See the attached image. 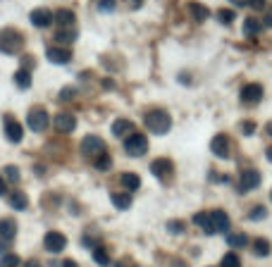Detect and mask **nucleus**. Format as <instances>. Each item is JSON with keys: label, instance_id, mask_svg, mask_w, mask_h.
Wrapping results in <instances>:
<instances>
[{"label": "nucleus", "instance_id": "obj_15", "mask_svg": "<svg viewBox=\"0 0 272 267\" xmlns=\"http://www.w3.org/2000/svg\"><path fill=\"white\" fill-rule=\"evenodd\" d=\"M213 227H215V234H227L229 232V215L225 210H213Z\"/></svg>", "mask_w": 272, "mask_h": 267}, {"label": "nucleus", "instance_id": "obj_27", "mask_svg": "<svg viewBox=\"0 0 272 267\" xmlns=\"http://www.w3.org/2000/svg\"><path fill=\"white\" fill-rule=\"evenodd\" d=\"M14 84L19 86V88H29L31 86V74H29V69H17L14 72Z\"/></svg>", "mask_w": 272, "mask_h": 267}, {"label": "nucleus", "instance_id": "obj_40", "mask_svg": "<svg viewBox=\"0 0 272 267\" xmlns=\"http://www.w3.org/2000/svg\"><path fill=\"white\" fill-rule=\"evenodd\" d=\"M251 7L253 10H265L268 7V0H251Z\"/></svg>", "mask_w": 272, "mask_h": 267}, {"label": "nucleus", "instance_id": "obj_44", "mask_svg": "<svg viewBox=\"0 0 272 267\" xmlns=\"http://www.w3.org/2000/svg\"><path fill=\"white\" fill-rule=\"evenodd\" d=\"M24 267H41V263H38V260H29Z\"/></svg>", "mask_w": 272, "mask_h": 267}, {"label": "nucleus", "instance_id": "obj_10", "mask_svg": "<svg viewBox=\"0 0 272 267\" xmlns=\"http://www.w3.org/2000/svg\"><path fill=\"white\" fill-rule=\"evenodd\" d=\"M241 103H246V105H256V103H261L263 100V86L261 84H246L241 88Z\"/></svg>", "mask_w": 272, "mask_h": 267}, {"label": "nucleus", "instance_id": "obj_25", "mask_svg": "<svg viewBox=\"0 0 272 267\" xmlns=\"http://www.w3.org/2000/svg\"><path fill=\"white\" fill-rule=\"evenodd\" d=\"M55 41L62 43V45H69V43L76 41V31H74V29H57V33H55Z\"/></svg>", "mask_w": 272, "mask_h": 267}, {"label": "nucleus", "instance_id": "obj_21", "mask_svg": "<svg viewBox=\"0 0 272 267\" xmlns=\"http://www.w3.org/2000/svg\"><path fill=\"white\" fill-rule=\"evenodd\" d=\"M122 186L127 189V191H136V189H141V179H139V174H134V172H124L120 177Z\"/></svg>", "mask_w": 272, "mask_h": 267}, {"label": "nucleus", "instance_id": "obj_30", "mask_svg": "<svg viewBox=\"0 0 272 267\" xmlns=\"http://www.w3.org/2000/svg\"><path fill=\"white\" fill-rule=\"evenodd\" d=\"M220 267H241V258L237 256V253H225Z\"/></svg>", "mask_w": 272, "mask_h": 267}, {"label": "nucleus", "instance_id": "obj_5", "mask_svg": "<svg viewBox=\"0 0 272 267\" xmlns=\"http://www.w3.org/2000/svg\"><path fill=\"white\" fill-rule=\"evenodd\" d=\"M48 122H50V117H48V112L43 107H31L29 115H26V124H29L31 131H45Z\"/></svg>", "mask_w": 272, "mask_h": 267}, {"label": "nucleus", "instance_id": "obj_18", "mask_svg": "<svg viewBox=\"0 0 272 267\" xmlns=\"http://www.w3.org/2000/svg\"><path fill=\"white\" fill-rule=\"evenodd\" d=\"M55 24L60 26V29H72V24H74V12L62 7V10L55 12Z\"/></svg>", "mask_w": 272, "mask_h": 267}, {"label": "nucleus", "instance_id": "obj_41", "mask_svg": "<svg viewBox=\"0 0 272 267\" xmlns=\"http://www.w3.org/2000/svg\"><path fill=\"white\" fill-rule=\"evenodd\" d=\"M263 24H265V26H270V29H272V7H268V12H265V19H263Z\"/></svg>", "mask_w": 272, "mask_h": 267}, {"label": "nucleus", "instance_id": "obj_26", "mask_svg": "<svg viewBox=\"0 0 272 267\" xmlns=\"http://www.w3.org/2000/svg\"><path fill=\"white\" fill-rule=\"evenodd\" d=\"M110 198H112V203H115L117 210H129V205H131V196H129V193H112Z\"/></svg>", "mask_w": 272, "mask_h": 267}, {"label": "nucleus", "instance_id": "obj_20", "mask_svg": "<svg viewBox=\"0 0 272 267\" xmlns=\"http://www.w3.org/2000/svg\"><path fill=\"white\" fill-rule=\"evenodd\" d=\"M194 222H196L206 234H215V227H213V217H210V213H196L194 215Z\"/></svg>", "mask_w": 272, "mask_h": 267}, {"label": "nucleus", "instance_id": "obj_37", "mask_svg": "<svg viewBox=\"0 0 272 267\" xmlns=\"http://www.w3.org/2000/svg\"><path fill=\"white\" fill-rule=\"evenodd\" d=\"M167 232H170V234H182V232H184V222H179V220L167 222Z\"/></svg>", "mask_w": 272, "mask_h": 267}, {"label": "nucleus", "instance_id": "obj_16", "mask_svg": "<svg viewBox=\"0 0 272 267\" xmlns=\"http://www.w3.org/2000/svg\"><path fill=\"white\" fill-rule=\"evenodd\" d=\"M17 236V225H14V220H0V241H5V244H10L12 239Z\"/></svg>", "mask_w": 272, "mask_h": 267}, {"label": "nucleus", "instance_id": "obj_48", "mask_svg": "<svg viewBox=\"0 0 272 267\" xmlns=\"http://www.w3.org/2000/svg\"><path fill=\"white\" fill-rule=\"evenodd\" d=\"M265 158H268V160L272 162V146H270V148H268V150H265Z\"/></svg>", "mask_w": 272, "mask_h": 267}, {"label": "nucleus", "instance_id": "obj_49", "mask_svg": "<svg viewBox=\"0 0 272 267\" xmlns=\"http://www.w3.org/2000/svg\"><path fill=\"white\" fill-rule=\"evenodd\" d=\"M265 129H268V134H270V139H272V122H270V124H268Z\"/></svg>", "mask_w": 272, "mask_h": 267}, {"label": "nucleus", "instance_id": "obj_11", "mask_svg": "<svg viewBox=\"0 0 272 267\" xmlns=\"http://www.w3.org/2000/svg\"><path fill=\"white\" fill-rule=\"evenodd\" d=\"M55 129L60 131V134H72L76 129V117L72 115V112H57L53 119Z\"/></svg>", "mask_w": 272, "mask_h": 267}, {"label": "nucleus", "instance_id": "obj_23", "mask_svg": "<svg viewBox=\"0 0 272 267\" xmlns=\"http://www.w3.org/2000/svg\"><path fill=\"white\" fill-rule=\"evenodd\" d=\"M263 31V21H258L256 17H246L244 19V33L246 36H258Z\"/></svg>", "mask_w": 272, "mask_h": 267}, {"label": "nucleus", "instance_id": "obj_4", "mask_svg": "<svg viewBox=\"0 0 272 267\" xmlns=\"http://www.w3.org/2000/svg\"><path fill=\"white\" fill-rule=\"evenodd\" d=\"M124 150H127V155H131V158H141L143 153L148 150V139L143 134H129L124 139Z\"/></svg>", "mask_w": 272, "mask_h": 267}, {"label": "nucleus", "instance_id": "obj_22", "mask_svg": "<svg viewBox=\"0 0 272 267\" xmlns=\"http://www.w3.org/2000/svg\"><path fill=\"white\" fill-rule=\"evenodd\" d=\"M10 205L14 210H26L29 208V198L24 191H12L10 193Z\"/></svg>", "mask_w": 272, "mask_h": 267}, {"label": "nucleus", "instance_id": "obj_24", "mask_svg": "<svg viewBox=\"0 0 272 267\" xmlns=\"http://www.w3.org/2000/svg\"><path fill=\"white\" fill-rule=\"evenodd\" d=\"M253 253L258 258H268L272 253L270 241H268V239H256V241H253Z\"/></svg>", "mask_w": 272, "mask_h": 267}, {"label": "nucleus", "instance_id": "obj_19", "mask_svg": "<svg viewBox=\"0 0 272 267\" xmlns=\"http://www.w3.org/2000/svg\"><path fill=\"white\" fill-rule=\"evenodd\" d=\"M129 131H134V122H131V119H115V122H112V134H115L117 139L127 136Z\"/></svg>", "mask_w": 272, "mask_h": 267}, {"label": "nucleus", "instance_id": "obj_43", "mask_svg": "<svg viewBox=\"0 0 272 267\" xmlns=\"http://www.w3.org/2000/svg\"><path fill=\"white\" fill-rule=\"evenodd\" d=\"M112 267H136L134 263H129V260H120V263H115Z\"/></svg>", "mask_w": 272, "mask_h": 267}, {"label": "nucleus", "instance_id": "obj_2", "mask_svg": "<svg viewBox=\"0 0 272 267\" xmlns=\"http://www.w3.org/2000/svg\"><path fill=\"white\" fill-rule=\"evenodd\" d=\"M24 48V36L14 29H2L0 31V53L2 55H17Z\"/></svg>", "mask_w": 272, "mask_h": 267}, {"label": "nucleus", "instance_id": "obj_46", "mask_svg": "<svg viewBox=\"0 0 272 267\" xmlns=\"http://www.w3.org/2000/svg\"><path fill=\"white\" fill-rule=\"evenodd\" d=\"M172 267H189V265H186L184 260H174V263H172Z\"/></svg>", "mask_w": 272, "mask_h": 267}, {"label": "nucleus", "instance_id": "obj_8", "mask_svg": "<svg viewBox=\"0 0 272 267\" xmlns=\"http://www.w3.org/2000/svg\"><path fill=\"white\" fill-rule=\"evenodd\" d=\"M43 246L48 253H62L67 248V236L60 232H48L43 239Z\"/></svg>", "mask_w": 272, "mask_h": 267}, {"label": "nucleus", "instance_id": "obj_31", "mask_svg": "<svg viewBox=\"0 0 272 267\" xmlns=\"http://www.w3.org/2000/svg\"><path fill=\"white\" fill-rule=\"evenodd\" d=\"M19 256H14V253H5V256L0 258V267H19Z\"/></svg>", "mask_w": 272, "mask_h": 267}, {"label": "nucleus", "instance_id": "obj_45", "mask_svg": "<svg viewBox=\"0 0 272 267\" xmlns=\"http://www.w3.org/2000/svg\"><path fill=\"white\" fill-rule=\"evenodd\" d=\"M7 193V189H5V182H2V177H0V196H5Z\"/></svg>", "mask_w": 272, "mask_h": 267}, {"label": "nucleus", "instance_id": "obj_12", "mask_svg": "<svg viewBox=\"0 0 272 267\" xmlns=\"http://www.w3.org/2000/svg\"><path fill=\"white\" fill-rule=\"evenodd\" d=\"M210 150H213V155L220 158V160H227L229 158V150H232V143L225 134H218L215 139L210 141Z\"/></svg>", "mask_w": 272, "mask_h": 267}, {"label": "nucleus", "instance_id": "obj_1", "mask_svg": "<svg viewBox=\"0 0 272 267\" xmlns=\"http://www.w3.org/2000/svg\"><path fill=\"white\" fill-rule=\"evenodd\" d=\"M143 124H146L148 131L163 136V134H167V131L172 129V117H170V112H165V110H151V112L143 117Z\"/></svg>", "mask_w": 272, "mask_h": 267}, {"label": "nucleus", "instance_id": "obj_34", "mask_svg": "<svg viewBox=\"0 0 272 267\" xmlns=\"http://www.w3.org/2000/svg\"><path fill=\"white\" fill-rule=\"evenodd\" d=\"M60 100H62V103H69V100H74L76 98V88L74 86H65V88H62V91H60Z\"/></svg>", "mask_w": 272, "mask_h": 267}, {"label": "nucleus", "instance_id": "obj_9", "mask_svg": "<svg viewBox=\"0 0 272 267\" xmlns=\"http://www.w3.org/2000/svg\"><path fill=\"white\" fill-rule=\"evenodd\" d=\"M29 19H31L33 26H38V29H45V26H50V24L55 21V12H50L48 7H36V10H31Z\"/></svg>", "mask_w": 272, "mask_h": 267}, {"label": "nucleus", "instance_id": "obj_6", "mask_svg": "<svg viewBox=\"0 0 272 267\" xmlns=\"http://www.w3.org/2000/svg\"><path fill=\"white\" fill-rule=\"evenodd\" d=\"M261 182H263V177L258 170H244L239 177V193H249L253 189H258Z\"/></svg>", "mask_w": 272, "mask_h": 267}, {"label": "nucleus", "instance_id": "obj_32", "mask_svg": "<svg viewBox=\"0 0 272 267\" xmlns=\"http://www.w3.org/2000/svg\"><path fill=\"white\" fill-rule=\"evenodd\" d=\"M265 217H268V208H263V205H256V208L249 213L251 222H261V220H265Z\"/></svg>", "mask_w": 272, "mask_h": 267}, {"label": "nucleus", "instance_id": "obj_47", "mask_svg": "<svg viewBox=\"0 0 272 267\" xmlns=\"http://www.w3.org/2000/svg\"><path fill=\"white\" fill-rule=\"evenodd\" d=\"M62 267H79V265H76L74 260H65V263H62Z\"/></svg>", "mask_w": 272, "mask_h": 267}, {"label": "nucleus", "instance_id": "obj_28", "mask_svg": "<svg viewBox=\"0 0 272 267\" xmlns=\"http://www.w3.org/2000/svg\"><path fill=\"white\" fill-rule=\"evenodd\" d=\"M227 244L232 248H246V246H249V236H246V234H229L227 236Z\"/></svg>", "mask_w": 272, "mask_h": 267}, {"label": "nucleus", "instance_id": "obj_38", "mask_svg": "<svg viewBox=\"0 0 272 267\" xmlns=\"http://www.w3.org/2000/svg\"><path fill=\"white\" fill-rule=\"evenodd\" d=\"M5 177H7L10 182H19V170H17L14 165H7V167H5Z\"/></svg>", "mask_w": 272, "mask_h": 267}, {"label": "nucleus", "instance_id": "obj_36", "mask_svg": "<svg viewBox=\"0 0 272 267\" xmlns=\"http://www.w3.org/2000/svg\"><path fill=\"white\" fill-rule=\"evenodd\" d=\"M93 165H96V170H100V172H108L110 167H112V158H110L108 153H105V155H103V158H98V160L93 162Z\"/></svg>", "mask_w": 272, "mask_h": 267}, {"label": "nucleus", "instance_id": "obj_50", "mask_svg": "<svg viewBox=\"0 0 272 267\" xmlns=\"http://www.w3.org/2000/svg\"><path fill=\"white\" fill-rule=\"evenodd\" d=\"M270 201H272V191H270Z\"/></svg>", "mask_w": 272, "mask_h": 267}, {"label": "nucleus", "instance_id": "obj_7", "mask_svg": "<svg viewBox=\"0 0 272 267\" xmlns=\"http://www.w3.org/2000/svg\"><path fill=\"white\" fill-rule=\"evenodd\" d=\"M2 127H5V139L10 141V143H19V141L24 139L22 124L12 117V115H5V119H2Z\"/></svg>", "mask_w": 272, "mask_h": 267}, {"label": "nucleus", "instance_id": "obj_14", "mask_svg": "<svg viewBox=\"0 0 272 267\" xmlns=\"http://www.w3.org/2000/svg\"><path fill=\"white\" fill-rule=\"evenodd\" d=\"M45 57H48V62H53V64L72 62V53H69L67 48H48V50H45Z\"/></svg>", "mask_w": 272, "mask_h": 267}, {"label": "nucleus", "instance_id": "obj_13", "mask_svg": "<svg viewBox=\"0 0 272 267\" xmlns=\"http://www.w3.org/2000/svg\"><path fill=\"white\" fill-rule=\"evenodd\" d=\"M151 172L153 177H158V179H167L170 174H172V160H167V158H158V160L151 162Z\"/></svg>", "mask_w": 272, "mask_h": 267}, {"label": "nucleus", "instance_id": "obj_17", "mask_svg": "<svg viewBox=\"0 0 272 267\" xmlns=\"http://www.w3.org/2000/svg\"><path fill=\"white\" fill-rule=\"evenodd\" d=\"M186 10H189V14H191V17H194L196 21H206L208 17H210V10H208L206 5H201V2H196V0L186 2Z\"/></svg>", "mask_w": 272, "mask_h": 267}, {"label": "nucleus", "instance_id": "obj_33", "mask_svg": "<svg viewBox=\"0 0 272 267\" xmlns=\"http://www.w3.org/2000/svg\"><path fill=\"white\" fill-rule=\"evenodd\" d=\"M234 10H218V21L220 24H225V26H229L232 21H234Z\"/></svg>", "mask_w": 272, "mask_h": 267}, {"label": "nucleus", "instance_id": "obj_29", "mask_svg": "<svg viewBox=\"0 0 272 267\" xmlns=\"http://www.w3.org/2000/svg\"><path fill=\"white\" fill-rule=\"evenodd\" d=\"M93 260L98 263L100 267H110V258H108V251L103 246H98V248H93Z\"/></svg>", "mask_w": 272, "mask_h": 267}, {"label": "nucleus", "instance_id": "obj_42", "mask_svg": "<svg viewBox=\"0 0 272 267\" xmlns=\"http://www.w3.org/2000/svg\"><path fill=\"white\" fill-rule=\"evenodd\" d=\"M232 5H237V7H246V5H251V0H229Z\"/></svg>", "mask_w": 272, "mask_h": 267}, {"label": "nucleus", "instance_id": "obj_3", "mask_svg": "<svg viewBox=\"0 0 272 267\" xmlns=\"http://www.w3.org/2000/svg\"><path fill=\"white\" fill-rule=\"evenodd\" d=\"M81 155L84 158H91V160L96 162L98 158L105 155V141L96 136V134H91V136H84L81 139Z\"/></svg>", "mask_w": 272, "mask_h": 267}, {"label": "nucleus", "instance_id": "obj_35", "mask_svg": "<svg viewBox=\"0 0 272 267\" xmlns=\"http://www.w3.org/2000/svg\"><path fill=\"white\" fill-rule=\"evenodd\" d=\"M239 129L244 136H253V134H256V122H253V119H244L239 124Z\"/></svg>", "mask_w": 272, "mask_h": 267}, {"label": "nucleus", "instance_id": "obj_39", "mask_svg": "<svg viewBox=\"0 0 272 267\" xmlns=\"http://www.w3.org/2000/svg\"><path fill=\"white\" fill-rule=\"evenodd\" d=\"M117 7V2L115 0H98V10L100 12H112Z\"/></svg>", "mask_w": 272, "mask_h": 267}]
</instances>
